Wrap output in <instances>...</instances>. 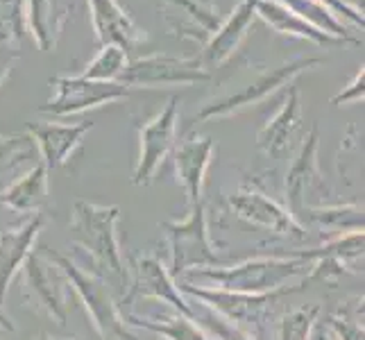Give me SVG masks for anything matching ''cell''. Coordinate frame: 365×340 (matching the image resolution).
<instances>
[{
    "label": "cell",
    "mask_w": 365,
    "mask_h": 340,
    "mask_svg": "<svg viewBox=\"0 0 365 340\" xmlns=\"http://www.w3.org/2000/svg\"><path fill=\"white\" fill-rule=\"evenodd\" d=\"M132 284L128 286V293H123V304H132L136 299H157L163 304L173 306L178 313L186 318H197V313L188 306V302L182 297L180 286L175 284L168 268L163 266L161 259L150 254L132 257Z\"/></svg>",
    "instance_id": "11"
},
{
    "label": "cell",
    "mask_w": 365,
    "mask_h": 340,
    "mask_svg": "<svg viewBox=\"0 0 365 340\" xmlns=\"http://www.w3.org/2000/svg\"><path fill=\"white\" fill-rule=\"evenodd\" d=\"M46 216L41 211L23 216L21 222L7 227L0 232V306L5 304V297L11 282L21 272L25 259L34 249L36 236L43 230Z\"/></svg>",
    "instance_id": "17"
},
{
    "label": "cell",
    "mask_w": 365,
    "mask_h": 340,
    "mask_svg": "<svg viewBox=\"0 0 365 340\" xmlns=\"http://www.w3.org/2000/svg\"><path fill=\"white\" fill-rule=\"evenodd\" d=\"M318 150H320V132L318 128H313L307 132L304 141L299 145V153L293 159L291 168L286 172V184H284V193H286V205L288 213L302 225L307 213V191L311 188H322L324 177L318 166Z\"/></svg>",
    "instance_id": "14"
},
{
    "label": "cell",
    "mask_w": 365,
    "mask_h": 340,
    "mask_svg": "<svg viewBox=\"0 0 365 340\" xmlns=\"http://www.w3.org/2000/svg\"><path fill=\"white\" fill-rule=\"evenodd\" d=\"M230 207L238 218H243L255 227H261L266 232H272L274 236L291 238V241H307L309 238L304 225H299L288 213V209L277 205L272 197H268L257 186L243 184L234 195H230Z\"/></svg>",
    "instance_id": "12"
},
{
    "label": "cell",
    "mask_w": 365,
    "mask_h": 340,
    "mask_svg": "<svg viewBox=\"0 0 365 340\" xmlns=\"http://www.w3.org/2000/svg\"><path fill=\"white\" fill-rule=\"evenodd\" d=\"M320 64H322L320 57H295V59L284 61V64L274 66V68L261 71L255 80L241 86L238 91L209 100V103L197 111L195 123H207L213 118H227L232 113L241 111L250 105H257L261 100H266L268 96H272L277 89H282V86L293 84V80L299 73L316 68Z\"/></svg>",
    "instance_id": "6"
},
{
    "label": "cell",
    "mask_w": 365,
    "mask_h": 340,
    "mask_svg": "<svg viewBox=\"0 0 365 340\" xmlns=\"http://www.w3.org/2000/svg\"><path fill=\"white\" fill-rule=\"evenodd\" d=\"M180 120V98L170 96L155 118L138 125V159L132 172L134 186H150L163 161L173 155Z\"/></svg>",
    "instance_id": "8"
},
{
    "label": "cell",
    "mask_w": 365,
    "mask_h": 340,
    "mask_svg": "<svg viewBox=\"0 0 365 340\" xmlns=\"http://www.w3.org/2000/svg\"><path fill=\"white\" fill-rule=\"evenodd\" d=\"M277 3L286 5L288 9H293L295 14H299L302 19H307L309 23H313L316 28L324 30L327 34L341 39L343 43H354V46L361 43L356 36L349 32V28L343 23V19H338L334 11H329L324 5H320L318 0H277Z\"/></svg>",
    "instance_id": "25"
},
{
    "label": "cell",
    "mask_w": 365,
    "mask_h": 340,
    "mask_svg": "<svg viewBox=\"0 0 365 340\" xmlns=\"http://www.w3.org/2000/svg\"><path fill=\"white\" fill-rule=\"evenodd\" d=\"M34 143L28 134H0V168H16L25 159L34 157Z\"/></svg>",
    "instance_id": "31"
},
{
    "label": "cell",
    "mask_w": 365,
    "mask_h": 340,
    "mask_svg": "<svg viewBox=\"0 0 365 340\" xmlns=\"http://www.w3.org/2000/svg\"><path fill=\"white\" fill-rule=\"evenodd\" d=\"M255 14L263 23H266L270 30H274L277 34L295 36V39H304V41H311L316 46H338V43H343L341 39H336V36L316 28L313 23H309L307 19H302L299 14H295L293 9H288L282 3H277V0H257Z\"/></svg>",
    "instance_id": "23"
},
{
    "label": "cell",
    "mask_w": 365,
    "mask_h": 340,
    "mask_svg": "<svg viewBox=\"0 0 365 340\" xmlns=\"http://www.w3.org/2000/svg\"><path fill=\"white\" fill-rule=\"evenodd\" d=\"M118 207H103L80 200V202L73 205L71 234L75 245L89 254L93 266L91 270L103 279L107 274V279H111L120 288L123 297L125 288H128V268H125L118 241Z\"/></svg>",
    "instance_id": "1"
},
{
    "label": "cell",
    "mask_w": 365,
    "mask_h": 340,
    "mask_svg": "<svg viewBox=\"0 0 365 340\" xmlns=\"http://www.w3.org/2000/svg\"><path fill=\"white\" fill-rule=\"evenodd\" d=\"M28 39L25 0H0V43L19 48Z\"/></svg>",
    "instance_id": "27"
},
{
    "label": "cell",
    "mask_w": 365,
    "mask_h": 340,
    "mask_svg": "<svg viewBox=\"0 0 365 340\" xmlns=\"http://www.w3.org/2000/svg\"><path fill=\"white\" fill-rule=\"evenodd\" d=\"M365 96V68L361 66L356 73H354V78H351V82L345 86L343 91H338L334 98H331V105L336 107H343L347 103H359V100H363Z\"/></svg>",
    "instance_id": "33"
},
{
    "label": "cell",
    "mask_w": 365,
    "mask_h": 340,
    "mask_svg": "<svg viewBox=\"0 0 365 340\" xmlns=\"http://www.w3.org/2000/svg\"><path fill=\"white\" fill-rule=\"evenodd\" d=\"M130 326H141V329L153 331L166 340H213L202 326L193 318H186L182 313H157V316H136L130 313L125 316Z\"/></svg>",
    "instance_id": "24"
},
{
    "label": "cell",
    "mask_w": 365,
    "mask_h": 340,
    "mask_svg": "<svg viewBox=\"0 0 365 340\" xmlns=\"http://www.w3.org/2000/svg\"><path fill=\"white\" fill-rule=\"evenodd\" d=\"M43 254L66 274L71 291L84 304L100 340H138V334L132 331V326L120 313L116 299L111 295L103 277L96 274L93 270H86L68 254H61L59 249L43 247Z\"/></svg>",
    "instance_id": "2"
},
{
    "label": "cell",
    "mask_w": 365,
    "mask_h": 340,
    "mask_svg": "<svg viewBox=\"0 0 365 340\" xmlns=\"http://www.w3.org/2000/svg\"><path fill=\"white\" fill-rule=\"evenodd\" d=\"M309 340H334V338L329 336V331H327V326L318 320L316 326H313V331H311V338H309Z\"/></svg>",
    "instance_id": "35"
},
{
    "label": "cell",
    "mask_w": 365,
    "mask_h": 340,
    "mask_svg": "<svg viewBox=\"0 0 365 340\" xmlns=\"http://www.w3.org/2000/svg\"><path fill=\"white\" fill-rule=\"evenodd\" d=\"M89 130H93L91 120H78V123L30 120V123H25V132L32 138L34 148H39L41 161L48 170L64 166L75 150L82 145V138Z\"/></svg>",
    "instance_id": "15"
},
{
    "label": "cell",
    "mask_w": 365,
    "mask_h": 340,
    "mask_svg": "<svg viewBox=\"0 0 365 340\" xmlns=\"http://www.w3.org/2000/svg\"><path fill=\"white\" fill-rule=\"evenodd\" d=\"M161 227L168 232V241H170L168 272L173 279H180L186 270L209 268L222 263V257L218 254V249L209 236L205 202L191 207L184 220H168Z\"/></svg>",
    "instance_id": "5"
},
{
    "label": "cell",
    "mask_w": 365,
    "mask_h": 340,
    "mask_svg": "<svg viewBox=\"0 0 365 340\" xmlns=\"http://www.w3.org/2000/svg\"><path fill=\"white\" fill-rule=\"evenodd\" d=\"M128 50L116 46V43H107L100 48V53L86 64L82 78L86 80H98V82H118L120 73L128 66Z\"/></svg>",
    "instance_id": "26"
},
{
    "label": "cell",
    "mask_w": 365,
    "mask_h": 340,
    "mask_svg": "<svg viewBox=\"0 0 365 340\" xmlns=\"http://www.w3.org/2000/svg\"><path fill=\"white\" fill-rule=\"evenodd\" d=\"M213 153H216V141L211 136H200L195 132L182 138V143L173 148L175 172H178V182L182 184L186 193L188 207L202 202L205 180Z\"/></svg>",
    "instance_id": "16"
},
{
    "label": "cell",
    "mask_w": 365,
    "mask_h": 340,
    "mask_svg": "<svg viewBox=\"0 0 365 340\" xmlns=\"http://www.w3.org/2000/svg\"><path fill=\"white\" fill-rule=\"evenodd\" d=\"M309 272V261L304 259H286V257H261L247 259L230 268H193L182 274V279H209L211 288L236 293H266L282 288L291 277H299Z\"/></svg>",
    "instance_id": "3"
},
{
    "label": "cell",
    "mask_w": 365,
    "mask_h": 340,
    "mask_svg": "<svg viewBox=\"0 0 365 340\" xmlns=\"http://www.w3.org/2000/svg\"><path fill=\"white\" fill-rule=\"evenodd\" d=\"M75 0H25V19L39 50H55L73 16Z\"/></svg>",
    "instance_id": "20"
},
{
    "label": "cell",
    "mask_w": 365,
    "mask_h": 340,
    "mask_svg": "<svg viewBox=\"0 0 365 340\" xmlns=\"http://www.w3.org/2000/svg\"><path fill=\"white\" fill-rule=\"evenodd\" d=\"M322 309L318 304L299 306L293 311H286L282 316L279 329H277V340H309L313 326H316Z\"/></svg>",
    "instance_id": "29"
},
{
    "label": "cell",
    "mask_w": 365,
    "mask_h": 340,
    "mask_svg": "<svg viewBox=\"0 0 365 340\" xmlns=\"http://www.w3.org/2000/svg\"><path fill=\"white\" fill-rule=\"evenodd\" d=\"M195 322H202V329L216 340H257L252 334L238 329L236 324L227 322L225 318H220L218 313H213L209 309H207V313L202 318H195Z\"/></svg>",
    "instance_id": "32"
},
{
    "label": "cell",
    "mask_w": 365,
    "mask_h": 340,
    "mask_svg": "<svg viewBox=\"0 0 365 340\" xmlns=\"http://www.w3.org/2000/svg\"><path fill=\"white\" fill-rule=\"evenodd\" d=\"M0 329H5V331H14V324H11L9 316L5 313V309L0 306Z\"/></svg>",
    "instance_id": "36"
},
{
    "label": "cell",
    "mask_w": 365,
    "mask_h": 340,
    "mask_svg": "<svg viewBox=\"0 0 365 340\" xmlns=\"http://www.w3.org/2000/svg\"><path fill=\"white\" fill-rule=\"evenodd\" d=\"M304 220L320 225H336L345 230H363V213L356 202L334 205V207H307Z\"/></svg>",
    "instance_id": "30"
},
{
    "label": "cell",
    "mask_w": 365,
    "mask_h": 340,
    "mask_svg": "<svg viewBox=\"0 0 365 340\" xmlns=\"http://www.w3.org/2000/svg\"><path fill=\"white\" fill-rule=\"evenodd\" d=\"M255 7H257V0H241V3L234 7L232 14L227 19H222L220 28L209 36V41L202 46V53H200V61H202V66L209 73L213 68L227 64L234 57L238 46L245 39L252 21L257 19Z\"/></svg>",
    "instance_id": "19"
},
{
    "label": "cell",
    "mask_w": 365,
    "mask_h": 340,
    "mask_svg": "<svg viewBox=\"0 0 365 340\" xmlns=\"http://www.w3.org/2000/svg\"><path fill=\"white\" fill-rule=\"evenodd\" d=\"M21 57L19 48H11V46H3L0 43V86H3L11 73V66L16 64Z\"/></svg>",
    "instance_id": "34"
},
{
    "label": "cell",
    "mask_w": 365,
    "mask_h": 340,
    "mask_svg": "<svg viewBox=\"0 0 365 340\" xmlns=\"http://www.w3.org/2000/svg\"><path fill=\"white\" fill-rule=\"evenodd\" d=\"M23 299L34 311H43L48 318H53L59 326L68 322V295L71 286L66 274L50 261L43 249L30 252L23 268Z\"/></svg>",
    "instance_id": "7"
},
{
    "label": "cell",
    "mask_w": 365,
    "mask_h": 340,
    "mask_svg": "<svg viewBox=\"0 0 365 340\" xmlns=\"http://www.w3.org/2000/svg\"><path fill=\"white\" fill-rule=\"evenodd\" d=\"M86 3H89L91 25L100 46L116 43L130 53L148 41V32L138 28V23L118 0H86Z\"/></svg>",
    "instance_id": "18"
},
{
    "label": "cell",
    "mask_w": 365,
    "mask_h": 340,
    "mask_svg": "<svg viewBox=\"0 0 365 340\" xmlns=\"http://www.w3.org/2000/svg\"><path fill=\"white\" fill-rule=\"evenodd\" d=\"M299 123H302L299 89L295 84H288L282 107L277 109L274 116L263 125L257 134V148L263 155H268L272 159L284 157L288 145H291V136L299 128Z\"/></svg>",
    "instance_id": "21"
},
{
    "label": "cell",
    "mask_w": 365,
    "mask_h": 340,
    "mask_svg": "<svg viewBox=\"0 0 365 340\" xmlns=\"http://www.w3.org/2000/svg\"><path fill=\"white\" fill-rule=\"evenodd\" d=\"M159 9L173 36L200 46H205L222 23V14L213 0H159Z\"/></svg>",
    "instance_id": "13"
},
{
    "label": "cell",
    "mask_w": 365,
    "mask_h": 340,
    "mask_svg": "<svg viewBox=\"0 0 365 340\" xmlns=\"http://www.w3.org/2000/svg\"><path fill=\"white\" fill-rule=\"evenodd\" d=\"M363 299H356V306H341L320 320L334 340H363Z\"/></svg>",
    "instance_id": "28"
},
{
    "label": "cell",
    "mask_w": 365,
    "mask_h": 340,
    "mask_svg": "<svg viewBox=\"0 0 365 340\" xmlns=\"http://www.w3.org/2000/svg\"><path fill=\"white\" fill-rule=\"evenodd\" d=\"M182 291L186 295L197 297L209 311L218 313L220 318L236 324L238 329H243V331L252 329L257 336H261L268 309L284 295H293V293L304 291V286L302 284L299 286H282V288H274V291H266V293H236V291H222V288L193 286V284L184 282Z\"/></svg>",
    "instance_id": "4"
},
{
    "label": "cell",
    "mask_w": 365,
    "mask_h": 340,
    "mask_svg": "<svg viewBox=\"0 0 365 340\" xmlns=\"http://www.w3.org/2000/svg\"><path fill=\"white\" fill-rule=\"evenodd\" d=\"M36 340H57V338L48 336V334H39V338H36ZM66 340H82V338H78V336H75V338H66Z\"/></svg>",
    "instance_id": "37"
},
{
    "label": "cell",
    "mask_w": 365,
    "mask_h": 340,
    "mask_svg": "<svg viewBox=\"0 0 365 340\" xmlns=\"http://www.w3.org/2000/svg\"><path fill=\"white\" fill-rule=\"evenodd\" d=\"M48 193L50 170L43 166V161H36L19 180H14L0 191V205L7 207L9 211L21 213V216H30V213L41 211V207L48 202Z\"/></svg>",
    "instance_id": "22"
},
{
    "label": "cell",
    "mask_w": 365,
    "mask_h": 340,
    "mask_svg": "<svg viewBox=\"0 0 365 340\" xmlns=\"http://www.w3.org/2000/svg\"><path fill=\"white\" fill-rule=\"evenodd\" d=\"M211 73L202 66L200 57H175L166 53H153L130 59L125 71L120 73L118 82L132 86H143V89H155V86L168 84H200L209 82Z\"/></svg>",
    "instance_id": "9"
},
{
    "label": "cell",
    "mask_w": 365,
    "mask_h": 340,
    "mask_svg": "<svg viewBox=\"0 0 365 340\" xmlns=\"http://www.w3.org/2000/svg\"><path fill=\"white\" fill-rule=\"evenodd\" d=\"M50 86H55V96L39 107L41 113H50V116H75V113L118 103L132 93V86L123 82H98L86 80L82 75L78 78L59 75L50 80Z\"/></svg>",
    "instance_id": "10"
}]
</instances>
